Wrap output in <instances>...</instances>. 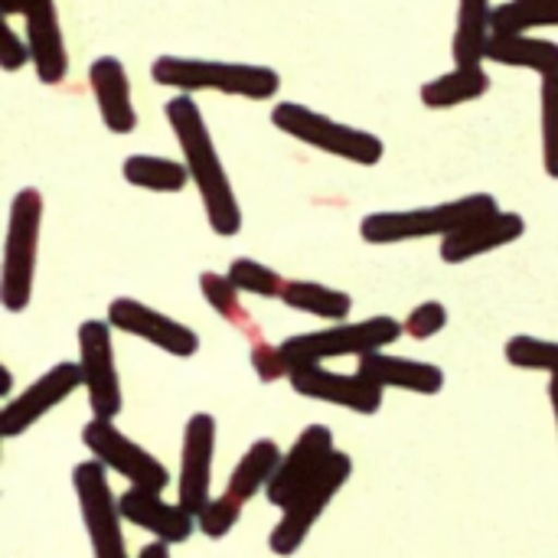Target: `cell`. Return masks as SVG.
I'll return each mask as SVG.
<instances>
[{
	"label": "cell",
	"mask_w": 558,
	"mask_h": 558,
	"mask_svg": "<svg viewBox=\"0 0 558 558\" xmlns=\"http://www.w3.org/2000/svg\"><path fill=\"white\" fill-rule=\"evenodd\" d=\"M163 114L180 144L183 163L193 177V186L199 193L209 229L222 239L239 235L242 232V206H239V196L232 190V180L222 167V157L216 150V141L206 128V118H203L196 98L180 92L163 105Z\"/></svg>",
	"instance_id": "cell-1"
},
{
	"label": "cell",
	"mask_w": 558,
	"mask_h": 558,
	"mask_svg": "<svg viewBox=\"0 0 558 558\" xmlns=\"http://www.w3.org/2000/svg\"><path fill=\"white\" fill-rule=\"evenodd\" d=\"M150 78L157 85L183 92V95L219 92V95H232V98L268 101L281 92V75L271 65L196 59V56H157L150 62Z\"/></svg>",
	"instance_id": "cell-2"
},
{
	"label": "cell",
	"mask_w": 558,
	"mask_h": 558,
	"mask_svg": "<svg viewBox=\"0 0 558 558\" xmlns=\"http://www.w3.org/2000/svg\"><path fill=\"white\" fill-rule=\"evenodd\" d=\"M500 203L490 193H471L461 199L418 206V209H389V213H369L360 222V239L369 245H399L415 239H448L461 232L464 226L497 213Z\"/></svg>",
	"instance_id": "cell-3"
},
{
	"label": "cell",
	"mask_w": 558,
	"mask_h": 558,
	"mask_svg": "<svg viewBox=\"0 0 558 558\" xmlns=\"http://www.w3.org/2000/svg\"><path fill=\"white\" fill-rule=\"evenodd\" d=\"M43 213H46V203L36 186H23L10 199L7 242H3V262H0V304L10 314L26 311L33 301Z\"/></svg>",
	"instance_id": "cell-4"
},
{
	"label": "cell",
	"mask_w": 558,
	"mask_h": 558,
	"mask_svg": "<svg viewBox=\"0 0 558 558\" xmlns=\"http://www.w3.org/2000/svg\"><path fill=\"white\" fill-rule=\"evenodd\" d=\"M271 124L294 137L304 147H314L320 154L340 157L347 163H360V167H376L386 157V144L379 134L366 131V128H353L343 124L324 111H314L301 101H278L271 108Z\"/></svg>",
	"instance_id": "cell-5"
},
{
	"label": "cell",
	"mask_w": 558,
	"mask_h": 558,
	"mask_svg": "<svg viewBox=\"0 0 558 558\" xmlns=\"http://www.w3.org/2000/svg\"><path fill=\"white\" fill-rule=\"evenodd\" d=\"M405 333L402 320L396 317H366V320H353V324H330L324 330H311V333H298L288 337L281 343L288 366H307V363H327V360H343V356H369L379 353L386 347H392L399 337Z\"/></svg>",
	"instance_id": "cell-6"
},
{
	"label": "cell",
	"mask_w": 558,
	"mask_h": 558,
	"mask_svg": "<svg viewBox=\"0 0 558 558\" xmlns=\"http://www.w3.org/2000/svg\"><path fill=\"white\" fill-rule=\"evenodd\" d=\"M350 477H353V458L347 451H333L327 458V464L288 500V507L281 510L278 526L268 536V549L281 558L294 556L307 543L311 530L317 526V520L327 513V507L347 487Z\"/></svg>",
	"instance_id": "cell-7"
},
{
	"label": "cell",
	"mask_w": 558,
	"mask_h": 558,
	"mask_svg": "<svg viewBox=\"0 0 558 558\" xmlns=\"http://www.w3.org/2000/svg\"><path fill=\"white\" fill-rule=\"evenodd\" d=\"M281 458H284V454H281V448H278L271 438L252 441V448L242 454V461H239L235 471L229 474L226 490H222L216 500H209V504L203 507V513L196 517L199 533H203L206 539H226V536L239 526L242 510L258 497V490H265V487L271 484V477H275Z\"/></svg>",
	"instance_id": "cell-8"
},
{
	"label": "cell",
	"mask_w": 558,
	"mask_h": 558,
	"mask_svg": "<svg viewBox=\"0 0 558 558\" xmlns=\"http://www.w3.org/2000/svg\"><path fill=\"white\" fill-rule=\"evenodd\" d=\"M108 468L101 461H78L72 468V490L78 500V513L82 523L88 530V543H92V558H131L124 546V517H121V504L111 494L108 484Z\"/></svg>",
	"instance_id": "cell-9"
},
{
	"label": "cell",
	"mask_w": 558,
	"mask_h": 558,
	"mask_svg": "<svg viewBox=\"0 0 558 558\" xmlns=\"http://www.w3.org/2000/svg\"><path fill=\"white\" fill-rule=\"evenodd\" d=\"M82 445L92 451L95 461L124 477L128 487H144L154 494H163L170 487V471L163 468V461H157L147 448L131 441L111 418H92L82 428Z\"/></svg>",
	"instance_id": "cell-10"
},
{
	"label": "cell",
	"mask_w": 558,
	"mask_h": 558,
	"mask_svg": "<svg viewBox=\"0 0 558 558\" xmlns=\"http://www.w3.org/2000/svg\"><path fill=\"white\" fill-rule=\"evenodd\" d=\"M108 320H85L78 327V366L85 376L88 409L95 418H118L124 409L121 376L114 363V340Z\"/></svg>",
	"instance_id": "cell-11"
},
{
	"label": "cell",
	"mask_w": 558,
	"mask_h": 558,
	"mask_svg": "<svg viewBox=\"0 0 558 558\" xmlns=\"http://www.w3.org/2000/svg\"><path fill=\"white\" fill-rule=\"evenodd\" d=\"M0 13L7 20L23 16L36 78L43 85H62L69 75V49H65L56 0H0Z\"/></svg>",
	"instance_id": "cell-12"
},
{
	"label": "cell",
	"mask_w": 558,
	"mask_h": 558,
	"mask_svg": "<svg viewBox=\"0 0 558 558\" xmlns=\"http://www.w3.org/2000/svg\"><path fill=\"white\" fill-rule=\"evenodd\" d=\"M108 324L128 337H137L157 350H163L167 356L177 360H190L199 353V333L180 320H173L170 314H160L157 307L134 301V298H114L108 304Z\"/></svg>",
	"instance_id": "cell-13"
},
{
	"label": "cell",
	"mask_w": 558,
	"mask_h": 558,
	"mask_svg": "<svg viewBox=\"0 0 558 558\" xmlns=\"http://www.w3.org/2000/svg\"><path fill=\"white\" fill-rule=\"evenodd\" d=\"M288 383L301 399L340 405L356 415H376L383 409V396H386V389L369 383L363 373H333L324 363L294 366Z\"/></svg>",
	"instance_id": "cell-14"
},
{
	"label": "cell",
	"mask_w": 558,
	"mask_h": 558,
	"mask_svg": "<svg viewBox=\"0 0 558 558\" xmlns=\"http://www.w3.org/2000/svg\"><path fill=\"white\" fill-rule=\"evenodd\" d=\"M78 386H85L82 366L78 363H56L33 386H26L20 396L7 399V405L0 409V435L7 441L10 438H20L39 418H46L56 405H62Z\"/></svg>",
	"instance_id": "cell-15"
},
{
	"label": "cell",
	"mask_w": 558,
	"mask_h": 558,
	"mask_svg": "<svg viewBox=\"0 0 558 558\" xmlns=\"http://www.w3.org/2000/svg\"><path fill=\"white\" fill-rule=\"evenodd\" d=\"M213 458H216V418L209 412H196L183 428L180 477H177V504L186 507L193 517H199L203 507L209 504Z\"/></svg>",
	"instance_id": "cell-16"
},
{
	"label": "cell",
	"mask_w": 558,
	"mask_h": 558,
	"mask_svg": "<svg viewBox=\"0 0 558 558\" xmlns=\"http://www.w3.org/2000/svg\"><path fill=\"white\" fill-rule=\"evenodd\" d=\"M337 451V445H333V432L327 428V425H307L301 435H298V441L291 445V451L281 458V464H278V471H275V477H271V484L265 487V497H268V504L271 507H278V510H284L288 507V500L327 464V458Z\"/></svg>",
	"instance_id": "cell-17"
},
{
	"label": "cell",
	"mask_w": 558,
	"mask_h": 558,
	"mask_svg": "<svg viewBox=\"0 0 558 558\" xmlns=\"http://www.w3.org/2000/svg\"><path fill=\"white\" fill-rule=\"evenodd\" d=\"M118 504H121L124 523H131V526L150 533L154 539H160V543H167V546H183V543H190V536L199 530L196 517H193L186 507L167 504V500H160V494L144 490V487H128V490L118 497Z\"/></svg>",
	"instance_id": "cell-18"
},
{
	"label": "cell",
	"mask_w": 558,
	"mask_h": 558,
	"mask_svg": "<svg viewBox=\"0 0 558 558\" xmlns=\"http://www.w3.org/2000/svg\"><path fill=\"white\" fill-rule=\"evenodd\" d=\"M526 232V219L520 213H507V209H497L471 226H464L461 232L441 239V262L445 265H464V262H474L481 255H490L510 242H517L520 235Z\"/></svg>",
	"instance_id": "cell-19"
},
{
	"label": "cell",
	"mask_w": 558,
	"mask_h": 558,
	"mask_svg": "<svg viewBox=\"0 0 558 558\" xmlns=\"http://www.w3.org/2000/svg\"><path fill=\"white\" fill-rule=\"evenodd\" d=\"M88 88L95 95L101 124L111 134H131L137 131V111L131 98V78L118 56H98L88 65Z\"/></svg>",
	"instance_id": "cell-20"
},
{
	"label": "cell",
	"mask_w": 558,
	"mask_h": 558,
	"mask_svg": "<svg viewBox=\"0 0 558 558\" xmlns=\"http://www.w3.org/2000/svg\"><path fill=\"white\" fill-rule=\"evenodd\" d=\"M356 373H363L369 383L383 389H405L415 396H438L445 389V369L425 360H409V356H392L386 350L360 356Z\"/></svg>",
	"instance_id": "cell-21"
},
{
	"label": "cell",
	"mask_w": 558,
	"mask_h": 558,
	"mask_svg": "<svg viewBox=\"0 0 558 558\" xmlns=\"http://www.w3.org/2000/svg\"><path fill=\"white\" fill-rule=\"evenodd\" d=\"M487 62L507 69H530L539 78L558 75V43L530 33H494L487 43Z\"/></svg>",
	"instance_id": "cell-22"
},
{
	"label": "cell",
	"mask_w": 558,
	"mask_h": 558,
	"mask_svg": "<svg viewBox=\"0 0 558 558\" xmlns=\"http://www.w3.org/2000/svg\"><path fill=\"white\" fill-rule=\"evenodd\" d=\"M490 36H494V3L458 0V20H454V39H451L454 65H484Z\"/></svg>",
	"instance_id": "cell-23"
},
{
	"label": "cell",
	"mask_w": 558,
	"mask_h": 558,
	"mask_svg": "<svg viewBox=\"0 0 558 558\" xmlns=\"http://www.w3.org/2000/svg\"><path fill=\"white\" fill-rule=\"evenodd\" d=\"M487 92H490V72L484 65H454L451 72L428 78L418 88V98L425 108L445 111V108L471 105V101L484 98Z\"/></svg>",
	"instance_id": "cell-24"
},
{
	"label": "cell",
	"mask_w": 558,
	"mask_h": 558,
	"mask_svg": "<svg viewBox=\"0 0 558 558\" xmlns=\"http://www.w3.org/2000/svg\"><path fill=\"white\" fill-rule=\"evenodd\" d=\"M121 177L147 193H180L186 190V183H193L186 163L170 160V157H157V154H131L121 163Z\"/></svg>",
	"instance_id": "cell-25"
},
{
	"label": "cell",
	"mask_w": 558,
	"mask_h": 558,
	"mask_svg": "<svg viewBox=\"0 0 558 558\" xmlns=\"http://www.w3.org/2000/svg\"><path fill=\"white\" fill-rule=\"evenodd\" d=\"M281 301L291 311H301V314H311L320 320H333V324L347 320L353 311V298L347 291L320 284V281H288L281 291Z\"/></svg>",
	"instance_id": "cell-26"
},
{
	"label": "cell",
	"mask_w": 558,
	"mask_h": 558,
	"mask_svg": "<svg viewBox=\"0 0 558 558\" xmlns=\"http://www.w3.org/2000/svg\"><path fill=\"white\" fill-rule=\"evenodd\" d=\"M558 0H507L494 7V33L556 29Z\"/></svg>",
	"instance_id": "cell-27"
},
{
	"label": "cell",
	"mask_w": 558,
	"mask_h": 558,
	"mask_svg": "<svg viewBox=\"0 0 558 558\" xmlns=\"http://www.w3.org/2000/svg\"><path fill=\"white\" fill-rule=\"evenodd\" d=\"M504 356H507V363L517 366V369L558 376V340H543V337L517 333V337L507 340Z\"/></svg>",
	"instance_id": "cell-28"
},
{
	"label": "cell",
	"mask_w": 558,
	"mask_h": 558,
	"mask_svg": "<svg viewBox=\"0 0 558 558\" xmlns=\"http://www.w3.org/2000/svg\"><path fill=\"white\" fill-rule=\"evenodd\" d=\"M199 291L203 301L232 327H248V311L242 307V291L235 288V281L229 275H216V271H203L199 275Z\"/></svg>",
	"instance_id": "cell-29"
},
{
	"label": "cell",
	"mask_w": 558,
	"mask_h": 558,
	"mask_svg": "<svg viewBox=\"0 0 558 558\" xmlns=\"http://www.w3.org/2000/svg\"><path fill=\"white\" fill-rule=\"evenodd\" d=\"M232 281H235V288L242 291V294H255V298H262V301H275V298H281V291H284V278L275 271V268H268V265H262V262H255V258H232V265H229V271H226Z\"/></svg>",
	"instance_id": "cell-30"
},
{
	"label": "cell",
	"mask_w": 558,
	"mask_h": 558,
	"mask_svg": "<svg viewBox=\"0 0 558 558\" xmlns=\"http://www.w3.org/2000/svg\"><path fill=\"white\" fill-rule=\"evenodd\" d=\"M539 128H543V170L558 180V75L539 82Z\"/></svg>",
	"instance_id": "cell-31"
},
{
	"label": "cell",
	"mask_w": 558,
	"mask_h": 558,
	"mask_svg": "<svg viewBox=\"0 0 558 558\" xmlns=\"http://www.w3.org/2000/svg\"><path fill=\"white\" fill-rule=\"evenodd\" d=\"M402 327L412 340H432L448 327V307L441 301H422L418 307L409 311Z\"/></svg>",
	"instance_id": "cell-32"
},
{
	"label": "cell",
	"mask_w": 558,
	"mask_h": 558,
	"mask_svg": "<svg viewBox=\"0 0 558 558\" xmlns=\"http://www.w3.org/2000/svg\"><path fill=\"white\" fill-rule=\"evenodd\" d=\"M248 360H252V369H255V376H258L262 383H278V379H288V376H291V366H288V360H284L281 343L271 347V343H265V340H255Z\"/></svg>",
	"instance_id": "cell-33"
},
{
	"label": "cell",
	"mask_w": 558,
	"mask_h": 558,
	"mask_svg": "<svg viewBox=\"0 0 558 558\" xmlns=\"http://www.w3.org/2000/svg\"><path fill=\"white\" fill-rule=\"evenodd\" d=\"M26 62H33V52H29V43L26 36H20L10 20L3 16V29H0V69L3 72H20Z\"/></svg>",
	"instance_id": "cell-34"
},
{
	"label": "cell",
	"mask_w": 558,
	"mask_h": 558,
	"mask_svg": "<svg viewBox=\"0 0 558 558\" xmlns=\"http://www.w3.org/2000/svg\"><path fill=\"white\" fill-rule=\"evenodd\" d=\"M137 558H170V546L160 543V539H154V543H147V546L137 553Z\"/></svg>",
	"instance_id": "cell-35"
},
{
	"label": "cell",
	"mask_w": 558,
	"mask_h": 558,
	"mask_svg": "<svg viewBox=\"0 0 558 558\" xmlns=\"http://www.w3.org/2000/svg\"><path fill=\"white\" fill-rule=\"evenodd\" d=\"M0 376H3V399H13V373L0 366Z\"/></svg>",
	"instance_id": "cell-36"
},
{
	"label": "cell",
	"mask_w": 558,
	"mask_h": 558,
	"mask_svg": "<svg viewBox=\"0 0 558 558\" xmlns=\"http://www.w3.org/2000/svg\"><path fill=\"white\" fill-rule=\"evenodd\" d=\"M549 402H553V412H556L558 425V376H549Z\"/></svg>",
	"instance_id": "cell-37"
}]
</instances>
